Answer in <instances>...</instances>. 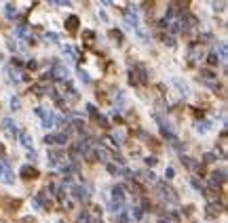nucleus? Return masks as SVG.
I'll return each instance as SVG.
<instances>
[{
	"mask_svg": "<svg viewBox=\"0 0 228 223\" xmlns=\"http://www.w3.org/2000/svg\"><path fill=\"white\" fill-rule=\"evenodd\" d=\"M61 160H63V152H61V150H51V152H49V164L51 166L59 164Z\"/></svg>",
	"mask_w": 228,
	"mask_h": 223,
	"instance_id": "6",
	"label": "nucleus"
},
{
	"mask_svg": "<svg viewBox=\"0 0 228 223\" xmlns=\"http://www.w3.org/2000/svg\"><path fill=\"white\" fill-rule=\"evenodd\" d=\"M125 19H127V23L131 25V27H140V23H137V11H135V6H127L125 9Z\"/></svg>",
	"mask_w": 228,
	"mask_h": 223,
	"instance_id": "3",
	"label": "nucleus"
},
{
	"mask_svg": "<svg viewBox=\"0 0 228 223\" xmlns=\"http://www.w3.org/2000/svg\"><path fill=\"white\" fill-rule=\"evenodd\" d=\"M108 171L112 173V175H123V171H120L116 164H112V162H108Z\"/></svg>",
	"mask_w": 228,
	"mask_h": 223,
	"instance_id": "19",
	"label": "nucleus"
},
{
	"mask_svg": "<svg viewBox=\"0 0 228 223\" xmlns=\"http://www.w3.org/2000/svg\"><path fill=\"white\" fill-rule=\"evenodd\" d=\"M89 194H91V189L87 188V185H76V188H74V196L78 200H87Z\"/></svg>",
	"mask_w": 228,
	"mask_h": 223,
	"instance_id": "8",
	"label": "nucleus"
},
{
	"mask_svg": "<svg viewBox=\"0 0 228 223\" xmlns=\"http://www.w3.org/2000/svg\"><path fill=\"white\" fill-rule=\"evenodd\" d=\"M146 181H154V173L152 171H144V175H142Z\"/></svg>",
	"mask_w": 228,
	"mask_h": 223,
	"instance_id": "24",
	"label": "nucleus"
},
{
	"mask_svg": "<svg viewBox=\"0 0 228 223\" xmlns=\"http://www.w3.org/2000/svg\"><path fill=\"white\" fill-rule=\"evenodd\" d=\"M205 162H207V164H209V162H213V160H216V154H205V158H203Z\"/></svg>",
	"mask_w": 228,
	"mask_h": 223,
	"instance_id": "26",
	"label": "nucleus"
},
{
	"mask_svg": "<svg viewBox=\"0 0 228 223\" xmlns=\"http://www.w3.org/2000/svg\"><path fill=\"white\" fill-rule=\"evenodd\" d=\"M129 82L135 84V86H144L148 82V72H146L144 65H135V70L129 72Z\"/></svg>",
	"mask_w": 228,
	"mask_h": 223,
	"instance_id": "1",
	"label": "nucleus"
},
{
	"mask_svg": "<svg viewBox=\"0 0 228 223\" xmlns=\"http://www.w3.org/2000/svg\"><path fill=\"white\" fill-rule=\"evenodd\" d=\"M2 152H4V147H2V145H0V154H2Z\"/></svg>",
	"mask_w": 228,
	"mask_h": 223,
	"instance_id": "34",
	"label": "nucleus"
},
{
	"mask_svg": "<svg viewBox=\"0 0 228 223\" xmlns=\"http://www.w3.org/2000/svg\"><path fill=\"white\" fill-rule=\"evenodd\" d=\"M2 129L6 130V133H9V135H13V137H15V135H17V133H19V129H17V124H15V122H13L11 118H4V120H2Z\"/></svg>",
	"mask_w": 228,
	"mask_h": 223,
	"instance_id": "5",
	"label": "nucleus"
},
{
	"mask_svg": "<svg viewBox=\"0 0 228 223\" xmlns=\"http://www.w3.org/2000/svg\"><path fill=\"white\" fill-rule=\"evenodd\" d=\"M87 112H89V116H91V118H95V120H97V116H99V112L95 109V105H91V103H89V105H87Z\"/></svg>",
	"mask_w": 228,
	"mask_h": 223,
	"instance_id": "20",
	"label": "nucleus"
},
{
	"mask_svg": "<svg viewBox=\"0 0 228 223\" xmlns=\"http://www.w3.org/2000/svg\"><path fill=\"white\" fill-rule=\"evenodd\" d=\"M11 107H13V109H19V107H21V105H19V99L13 97V99H11Z\"/></svg>",
	"mask_w": 228,
	"mask_h": 223,
	"instance_id": "29",
	"label": "nucleus"
},
{
	"mask_svg": "<svg viewBox=\"0 0 228 223\" xmlns=\"http://www.w3.org/2000/svg\"><path fill=\"white\" fill-rule=\"evenodd\" d=\"M93 36H95V32H91V30H87V32H83V38L87 44H93Z\"/></svg>",
	"mask_w": 228,
	"mask_h": 223,
	"instance_id": "17",
	"label": "nucleus"
},
{
	"mask_svg": "<svg viewBox=\"0 0 228 223\" xmlns=\"http://www.w3.org/2000/svg\"><path fill=\"white\" fill-rule=\"evenodd\" d=\"M146 164H148V166H154L156 164V158H154V156H148V158H146Z\"/></svg>",
	"mask_w": 228,
	"mask_h": 223,
	"instance_id": "28",
	"label": "nucleus"
},
{
	"mask_svg": "<svg viewBox=\"0 0 228 223\" xmlns=\"http://www.w3.org/2000/svg\"><path fill=\"white\" fill-rule=\"evenodd\" d=\"M21 145L24 147H28V150H34V139L30 137V133H21Z\"/></svg>",
	"mask_w": 228,
	"mask_h": 223,
	"instance_id": "12",
	"label": "nucleus"
},
{
	"mask_svg": "<svg viewBox=\"0 0 228 223\" xmlns=\"http://www.w3.org/2000/svg\"><path fill=\"white\" fill-rule=\"evenodd\" d=\"M192 188H196L199 192H203V188H201V183H199V179H192Z\"/></svg>",
	"mask_w": 228,
	"mask_h": 223,
	"instance_id": "30",
	"label": "nucleus"
},
{
	"mask_svg": "<svg viewBox=\"0 0 228 223\" xmlns=\"http://www.w3.org/2000/svg\"><path fill=\"white\" fill-rule=\"evenodd\" d=\"M4 13H6V17H15V15H17V9H15V6H13V4H6V6H4Z\"/></svg>",
	"mask_w": 228,
	"mask_h": 223,
	"instance_id": "18",
	"label": "nucleus"
},
{
	"mask_svg": "<svg viewBox=\"0 0 228 223\" xmlns=\"http://www.w3.org/2000/svg\"><path fill=\"white\" fill-rule=\"evenodd\" d=\"M158 223H169V217H163V219H161Z\"/></svg>",
	"mask_w": 228,
	"mask_h": 223,
	"instance_id": "33",
	"label": "nucleus"
},
{
	"mask_svg": "<svg viewBox=\"0 0 228 223\" xmlns=\"http://www.w3.org/2000/svg\"><path fill=\"white\" fill-rule=\"evenodd\" d=\"M207 63H209V65H217V55L209 53V57H207Z\"/></svg>",
	"mask_w": 228,
	"mask_h": 223,
	"instance_id": "21",
	"label": "nucleus"
},
{
	"mask_svg": "<svg viewBox=\"0 0 228 223\" xmlns=\"http://www.w3.org/2000/svg\"><path fill=\"white\" fill-rule=\"evenodd\" d=\"M21 223H36V221H34L32 217H25V219H24V221H21Z\"/></svg>",
	"mask_w": 228,
	"mask_h": 223,
	"instance_id": "32",
	"label": "nucleus"
},
{
	"mask_svg": "<svg viewBox=\"0 0 228 223\" xmlns=\"http://www.w3.org/2000/svg\"><path fill=\"white\" fill-rule=\"evenodd\" d=\"M15 32H17V36H19V38H24V40H28V38H30V36H32V30H30V27H28V25H17V30H15Z\"/></svg>",
	"mask_w": 228,
	"mask_h": 223,
	"instance_id": "11",
	"label": "nucleus"
},
{
	"mask_svg": "<svg viewBox=\"0 0 228 223\" xmlns=\"http://www.w3.org/2000/svg\"><path fill=\"white\" fill-rule=\"evenodd\" d=\"M36 177H38V171L34 168V166H30V164L21 166V179L30 181V179H36Z\"/></svg>",
	"mask_w": 228,
	"mask_h": 223,
	"instance_id": "4",
	"label": "nucleus"
},
{
	"mask_svg": "<svg viewBox=\"0 0 228 223\" xmlns=\"http://www.w3.org/2000/svg\"><path fill=\"white\" fill-rule=\"evenodd\" d=\"M78 76H80V80H83V82L91 84V76H89V74H87V72H80V74H78Z\"/></svg>",
	"mask_w": 228,
	"mask_h": 223,
	"instance_id": "23",
	"label": "nucleus"
},
{
	"mask_svg": "<svg viewBox=\"0 0 228 223\" xmlns=\"http://www.w3.org/2000/svg\"><path fill=\"white\" fill-rule=\"evenodd\" d=\"M201 78H203V82H207V84H209L211 80H216L217 76H216V74H213L211 70H203V72H201Z\"/></svg>",
	"mask_w": 228,
	"mask_h": 223,
	"instance_id": "14",
	"label": "nucleus"
},
{
	"mask_svg": "<svg viewBox=\"0 0 228 223\" xmlns=\"http://www.w3.org/2000/svg\"><path fill=\"white\" fill-rule=\"evenodd\" d=\"M47 38L51 40V42H59V36L55 34V32H49V34H47Z\"/></svg>",
	"mask_w": 228,
	"mask_h": 223,
	"instance_id": "25",
	"label": "nucleus"
},
{
	"mask_svg": "<svg viewBox=\"0 0 228 223\" xmlns=\"http://www.w3.org/2000/svg\"><path fill=\"white\" fill-rule=\"evenodd\" d=\"M222 211H224V209H222L217 202H211V204H207V209H205L207 217H211V219H216V217H217V215H220Z\"/></svg>",
	"mask_w": 228,
	"mask_h": 223,
	"instance_id": "7",
	"label": "nucleus"
},
{
	"mask_svg": "<svg viewBox=\"0 0 228 223\" xmlns=\"http://www.w3.org/2000/svg\"><path fill=\"white\" fill-rule=\"evenodd\" d=\"M211 126H213L211 120H199V122H196V130H199V133H207Z\"/></svg>",
	"mask_w": 228,
	"mask_h": 223,
	"instance_id": "13",
	"label": "nucleus"
},
{
	"mask_svg": "<svg viewBox=\"0 0 228 223\" xmlns=\"http://www.w3.org/2000/svg\"><path fill=\"white\" fill-rule=\"evenodd\" d=\"M0 181H2V183H9V185L15 181L13 171L9 168V164H6V162H2V160H0Z\"/></svg>",
	"mask_w": 228,
	"mask_h": 223,
	"instance_id": "2",
	"label": "nucleus"
},
{
	"mask_svg": "<svg viewBox=\"0 0 228 223\" xmlns=\"http://www.w3.org/2000/svg\"><path fill=\"white\" fill-rule=\"evenodd\" d=\"M110 36L116 40V44H123V32H120V30H112V32H110Z\"/></svg>",
	"mask_w": 228,
	"mask_h": 223,
	"instance_id": "16",
	"label": "nucleus"
},
{
	"mask_svg": "<svg viewBox=\"0 0 228 223\" xmlns=\"http://www.w3.org/2000/svg\"><path fill=\"white\" fill-rule=\"evenodd\" d=\"M78 223H89V213H87V211L78 215Z\"/></svg>",
	"mask_w": 228,
	"mask_h": 223,
	"instance_id": "22",
	"label": "nucleus"
},
{
	"mask_svg": "<svg viewBox=\"0 0 228 223\" xmlns=\"http://www.w3.org/2000/svg\"><path fill=\"white\" fill-rule=\"evenodd\" d=\"M51 76H55V78H63V80H66V78H68V70H66L61 63H55V65H53V74H51Z\"/></svg>",
	"mask_w": 228,
	"mask_h": 223,
	"instance_id": "9",
	"label": "nucleus"
},
{
	"mask_svg": "<svg viewBox=\"0 0 228 223\" xmlns=\"http://www.w3.org/2000/svg\"><path fill=\"white\" fill-rule=\"evenodd\" d=\"M66 30H68V32H76V30H78V17H76V15H72V17H68V19H66Z\"/></svg>",
	"mask_w": 228,
	"mask_h": 223,
	"instance_id": "10",
	"label": "nucleus"
},
{
	"mask_svg": "<svg viewBox=\"0 0 228 223\" xmlns=\"http://www.w3.org/2000/svg\"><path fill=\"white\" fill-rule=\"evenodd\" d=\"M175 175V173H173V168H171V166H169L167 171H165V177H167V179H171V177Z\"/></svg>",
	"mask_w": 228,
	"mask_h": 223,
	"instance_id": "31",
	"label": "nucleus"
},
{
	"mask_svg": "<svg viewBox=\"0 0 228 223\" xmlns=\"http://www.w3.org/2000/svg\"><path fill=\"white\" fill-rule=\"evenodd\" d=\"M55 223H63V221H55Z\"/></svg>",
	"mask_w": 228,
	"mask_h": 223,
	"instance_id": "35",
	"label": "nucleus"
},
{
	"mask_svg": "<svg viewBox=\"0 0 228 223\" xmlns=\"http://www.w3.org/2000/svg\"><path fill=\"white\" fill-rule=\"evenodd\" d=\"M220 53H222V55H220V59H226V44H224V42L220 44Z\"/></svg>",
	"mask_w": 228,
	"mask_h": 223,
	"instance_id": "27",
	"label": "nucleus"
},
{
	"mask_svg": "<svg viewBox=\"0 0 228 223\" xmlns=\"http://www.w3.org/2000/svg\"><path fill=\"white\" fill-rule=\"evenodd\" d=\"M53 139H55L57 145H66V143H68V133L63 130V133H59V135H53Z\"/></svg>",
	"mask_w": 228,
	"mask_h": 223,
	"instance_id": "15",
	"label": "nucleus"
}]
</instances>
